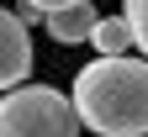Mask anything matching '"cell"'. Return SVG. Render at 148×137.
Segmentation results:
<instances>
[{"label": "cell", "mask_w": 148, "mask_h": 137, "mask_svg": "<svg viewBox=\"0 0 148 137\" xmlns=\"http://www.w3.org/2000/svg\"><path fill=\"white\" fill-rule=\"evenodd\" d=\"M0 137H79V111L53 85H16L0 95Z\"/></svg>", "instance_id": "2"}, {"label": "cell", "mask_w": 148, "mask_h": 137, "mask_svg": "<svg viewBox=\"0 0 148 137\" xmlns=\"http://www.w3.org/2000/svg\"><path fill=\"white\" fill-rule=\"evenodd\" d=\"M95 5L90 0H69V5H58V11H48L42 21H48V37L53 42H64V48H74V42H90V32H95Z\"/></svg>", "instance_id": "4"}, {"label": "cell", "mask_w": 148, "mask_h": 137, "mask_svg": "<svg viewBox=\"0 0 148 137\" xmlns=\"http://www.w3.org/2000/svg\"><path fill=\"white\" fill-rule=\"evenodd\" d=\"M21 5H37V11L48 16V11H58V5H69V0H21Z\"/></svg>", "instance_id": "7"}, {"label": "cell", "mask_w": 148, "mask_h": 137, "mask_svg": "<svg viewBox=\"0 0 148 137\" xmlns=\"http://www.w3.org/2000/svg\"><path fill=\"white\" fill-rule=\"evenodd\" d=\"M74 111L95 137H148V58L101 53L74 74Z\"/></svg>", "instance_id": "1"}, {"label": "cell", "mask_w": 148, "mask_h": 137, "mask_svg": "<svg viewBox=\"0 0 148 137\" xmlns=\"http://www.w3.org/2000/svg\"><path fill=\"white\" fill-rule=\"evenodd\" d=\"M90 48H95V53H138V42H132V21H127L122 11H106V16H95Z\"/></svg>", "instance_id": "5"}, {"label": "cell", "mask_w": 148, "mask_h": 137, "mask_svg": "<svg viewBox=\"0 0 148 137\" xmlns=\"http://www.w3.org/2000/svg\"><path fill=\"white\" fill-rule=\"evenodd\" d=\"M32 74V27L16 11H0V95L27 85Z\"/></svg>", "instance_id": "3"}, {"label": "cell", "mask_w": 148, "mask_h": 137, "mask_svg": "<svg viewBox=\"0 0 148 137\" xmlns=\"http://www.w3.org/2000/svg\"><path fill=\"white\" fill-rule=\"evenodd\" d=\"M122 16H127V21H132V42H138V53L148 58V0H122Z\"/></svg>", "instance_id": "6"}]
</instances>
